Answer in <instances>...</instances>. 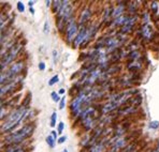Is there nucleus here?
I'll return each instance as SVG.
<instances>
[{
  "label": "nucleus",
  "instance_id": "nucleus-1",
  "mask_svg": "<svg viewBox=\"0 0 159 152\" xmlns=\"http://www.w3.org/2000/svg\"><path fill=\"white\" fill-rule=\"evenodd\" d=\"M28 108L20 106L18 108H15L11 111L8 116L4 118V121H2L1 124V132L2 133H10L20 124L22 121L26 120L28 116Z\"/></svg>",
  "mask_w": 159,
  "mask_h": 152
},
{
  "label": "nucleus",
  "instance_id": "nucleus-2",
  "mask_svg": "<svg viewBox=\"0 0 159 152\" xmlns=\"http://www.w3.org/2000/svg\"><path fill=\"white\" fill-rule=\"evenodd\" d=\"M34 131V123H27V124L23 125L20 128L13 133H10L4 137L3 141L9 145H20V142L25 141L28 137L32 135Z\"/></svg>",
  "mask_w": 159,
  "mask_h": 152
},
{
  "label": "nucleus",
  "instance_id": "nucleus-3",
  "mask_svg": "<svg viewBox=\"0 0 159 152\" xmlns=\"http://www.w3.org/2000/svg\"><path fill=\"white\" fill-rule=\"evenodd\" d=\"M22 45L20 44H14L11 47H9V50L4 53V55H2L1 57V71L3 72V69L7 67L8 64L12 63L13 60L15 59V57L18 55Z\"/></svg>",
  "mask_w": 159,
  "mask_h": 152
},
{
  "label": "nucleus",
  "instance_id": "nucleus-4",
  "mask_svg": "<svg viewBox=\"0 0 159 152\" xmlns=\"http://www.w3.org/2000/svg\"><path fill=\"white\" fill-rule=\"evenodd\" d=\"M80 29V26L78 23L75 22L73 17H71L68 20V24L65 29V38H66V42L68 44H71L73 42L74 38L76 37Z\"/></svg>",
  "mask_w": 159,
  "mask_h": 152
},
{
  "label": "nucleus",
  "instance_id": "nucleus-5",
  "mask_svg": "<svg viewBox=\"0 0 159 152\" xmlns=\"http://www.w3.org/2000/svg\"><path fill=\"white\" fill-rule=\"evenodd\" d=\"M86 33H87V27H86L85 25L80 26L78 34H76V37L74 38L73 42H72V46H73L74 48H76L78 46H80L82 43H83V41L85 40Z\"/></svg>",
  "mask_w": 159,
  "mask_h": 152
},
{
  "label": "nucleus",
  "instance_id": "nucleus-6",
  "mask_svg": "<svg viewBox=\"0 0 159 152\" xmlns=\"http://www.w3.org/2000/svg\"><path fill=\"white\" fill-rule=\"evenodd\" d=\"M141 37L143 38L144 40H147V41H152L155 37V33H154V30H153V27H152L149 24H143L141 27Z\"/></svg>",
  "mask_w": 159,
  "mask_h": 152
},
{
  "label": "nucleus",
  "instance_id": "nucleus-7",
  "mask_svg": "<svg viewBox=\"0 0 159 152\" xmlns=\"http://www.w3.org/2000/svg\"><path fill=\"white\" fill-rule=\"evenodd\" d=\"M138 20V15H134V16H130L129 20L127 22V24H126L125 26H123V27L120 28V33L123 34H126V33H129L130 31L132 30L133 28V25L135 24V22H137Z\"/></svg>",
  "mask_w": 159,
  "mask_h": 152
},
{
  "label": "nucleus",
  "instance_id": "nucleus-8",
  "mask_svg": "<svg viewBox=\"0 0 159 152\" xmlns=\"http://www.w3.org/2000/svg\"><path fill=\"white\" fill-rule=\"evenodd\" d=\"M119 105L114 101H109L104 105H102L101 107V114H111L112 111H114L115 109H117Z\"/></svg>",
  "mask_w": 159,
  "mask_h": 152
},
{
  "label": "nucleus",
  "instance_id": "nucleus-9",
  "mask_svg": "<svg viewBox=\"0 0 159 152\" xmlns=\"http://www.w3.org/2000/svg\"><path fill=\"white\" fill-rule=\"evenodd\" d=\"M92 16V10L89 8H85L83 11L81 12L80 15V20H79V26H84L86 23L88 22L89 17Z\"/></svg>",
  "mask_w": 159,
  "mask_h": 152
},
{
  "label": "nucleus",
  "instance_id": "nucleus-10",
  "mask_svg": "<svg viewBox=\"0 0 159 152\" xmlns=\"http://www.w3.org/2000/svg\"><path fill=\"white\" fill-rule=\"evenodd\" d=\"M130 18V15H128V14H124V15H121L120 17H117L115 18L114 20H112L111 22V26H113V27H119V26H125L127 24V22L129 20Z\"/></svg>",
  "mask_w": 159,
  "mask_h": 152
},
{
  "label": "nucleus",
  "instance_id": "nucleus-11",
  "mask_svg": "<svg viewBox=\"0 0 159 152\" xmlns=\"http://www.w3.org/2000/svg\"><path fill=\"white\" fill-rule=\"evenodd\" d=\"M107 144L104 142V139H99L95 145L90 148L89 152H103Z\"/></svg>",
  "mask_w": 159,
  "mask_h": 152
},
{
  "label": "nucleus",
  "instance_id": "nucleus-12",
  "mask_svg": "<svg viewBox=\"0 0 159 152\" xmlns=\"http://www.w3.org/2000/svg\"><path fill=\"white\" fill-rule=\"evenodd\" d=\"M126 138H124V137H120V138H118L116 141H114L113 144H112L111 146V149H110V151L111 152H116L118 151L120 148H123V146L126 144Z\"/></svg>",
  "mask_w": 159,
  "mask_h": 152
},
{
  "label": "nucleus",
  "instance_id": "nucleus-13",
  "mask_svg": "<svg viewBox=\"0 0 159 152\" xmlns=\"http://www.w3.org/2000/svg\"><path fill=\"white\" fill-rule=\"evenodd\" d=\"M137 8H138V4H137V2H135V1L128 2V4H127L128 15H130V16L135 15V13H137Z\"/></svg>",
  "mask_w": 159,
  "mask_h": 152
},
{
  "label": "nucleus",
  "instance_id": "nucleus-14",
  "mask_svg": "<svg viewBox=\"0 0 159 152\" xmlns=\"http://www.w3.org/2000/svg\"><path fill=\"white\" fill-rule=\"evenodd\" d=\"M4 152H28L26 149L20 147V145H9V148Z\"/></svg>",
  "mask_w": 159,
  "mask_h": 152
},
{
  "label": "nucleus",
  "instance_id": "nucleus-15",
  "mask_svg": "<svg viewBox=\"0 0 159 152\" xmlns=\"http://www.w3.org/2000/svg\"><path fill=\"white\" fill-rule=\"evenodd\" d=\"M61 7H62V1H60V0H56V1H53L52 12L57 15V14L59 13L60 9H61Z\"/></svg>",
  "mask_w": 159,
  "mask_h": 152
},
{
  "label": "nucleus",
  "instance_id": "nucleus-16",
  "mask_svg": "<svg viewBox=\"0 0 159 152\" xmlns=\"http://www.w3.org/2000/svg\"><path fill=\"white\" fill-rule=\"evenodd\" d=\"M30 101H31V93L27 92L26 97H25L24 100L22 101V106L25 107V108H28V106L30 105Z\"/></svg>",
  "mask_w": 159,
  "mask_h": 152
},
{
  "label": "nucleus",
  "instance_id": "nucleus-17",
  "mask_svg": "<svg viewBox=\"0 0 159 152\" xmlns=\"http://www.w3.org/2000/svg\"><path fill=\"white\" fill-rule=\"evenodd\" d=\"M113 10H114V9L112 8V7H110V8H107L106 10H104L103 15H102V20H103V22H106V20L110 17V16H112V14H113Z\"/></svg>",
  "mask_w": 159,
  "mask_h": 152
},
{
  "label": "nucleus",
  "instance_id": "nucleus-18",
  "mask_svg": "<svg viewBox=\"0 0 159 152\" xmlns=\"http://www.w3.org/2000/svg\"><path fill=\"white\" fill-rule=\"evenodd\" d=\"M140 56V53L138 50H133V51H130L129 54H128V59H129L130 62H133L135 59H138Z\"/></svg>",
  "mask_w": 159,
  "mask_h": 152
},
{
  "label": "nucleus",
  "instance_id": "nucleus-19",
  "mask_svg": "<svg viewBox=\"0 0 159 152\" xmlns=\"http://www.w3.org/2000/svg\"><path fill=\"white\" fill-rule=\"evenodd\" d=\"M46 144H48V146L50 147V148H54L56 145V139L54 138L52 135H50V136L46 137Z\"/></svg>",
  "mask_w": 159,
  "mask_h": 152
},
{
  "label": "nucleus",
  "instance_id": "nucleus-20",
  "mask_svg": "<svg viewBox=\"0 0 159 152\" xmlns=\"http://www.w3.org/2000/svg\"><path fill=\"white\" fill-rule=\"evenodd\" d=\"M151 12H152L153 15H156V14L158 13V4H157V2H155V1L151 2Z\"/></svg>",
  "mask_w": 159,
  "mask_h": 152
},
{
  "label": "nucleus",
  "instance_id": "nucleus-21",
  "mask_svg": "<svg viewBox=\"0 0 159 152\" xmlns=\"http://www.w3.org/2000/svg\"><path fill=\"white\" fill-rule=\"evenodd\" d=\"M56 120H57V114H56V111H54L52 114V116H51V121H50V125L52 128H54L56 125Z\"/></svg>",
  "mask_w": 159,
  "mask_h": 152
},
{
  "label": "nucleus",
  "instance_id": "nucleus-22",
  "mask_svg": "<svg viewBox=\"0 0 159 152\" xmlns=\"http://www.w3.org/2000/svg\"><path fill=\"white\" fill-rule=\"evenodd\" d=\"M51 98H52L53 101L55 102V103L60 102V100H61V98H59V94H58L56 91H53V92L51 93Z\"/></svg>",
  "mask_w": 159,
  "mask_h": 152
},
{
  "label": "nucleus",
  "instance_id": "nucleus-23",
  "mask_svg": "<svg viewBox=\"0 0 159 152\" xmlns=\"http://www.w3.org/2000/svg\"><path fill=\"white\" fill-rule=\"evenodd\" d=\"M58 80H59V76L56 74V75H54L52 78L48 80V86H53V85H55L56 83H58Z\"/></svg>",
  "mask_w": 159,
  "mask_h": 152
},
{
  "label": "nucleus",
  "instance_id": "nucleus-24",
  "mask_svg": "<svg viewBox=\"0 0 159 152\" xmlns=\"http://www.w3.org/2000/svg\"><path fill=\"white\" fill-rule=\"evenodd\" d=\"M16 7H17V11L20 13H23L25 11V7H24V3H23L22 1H18L17 4H16Z\"/></svg>",
  "mask_w": 159,
  "mask_h": 152
},
{
  "label": "nucleus",
  "instance_id": "nucleus-25",
  "mask_svg": "<svg viewBox=\"0 0 159 152\" xmlns=\"http://www.w3.org/2000/svg\"><path fill=\"white\" fill-rule=\"evenodd\" d=\"M64 128H65V123L64 122H59L57 125V133L58 134H62L64 132Z\"/></svg>",
  "mask_w": 159,
  "mask_h": 152
},
{
  "label": "nucleus",
  "instance_id": "nucleus-26",
  "mask_svg": "<svg viewBox=\"0 0 159 152\" xmlns=\"http://www.w3.org/2000/svg\"><path fill=\"white\" fill-rule=\"evenodd\" d=\"M159 128V122L158 121H151V123H149V128H153V130H155V128Z\"/></svg>",
  "mask_w": 159,
  "mask_h": 152
},
{
  "label": "nucleus",
  "instance_id": "nucleus-27",
  "mask_svg": "<svg viewBox=\"0 0 159 152\" xmlns=\"http://www.w3.org/2000/svg\"><path fill=\"white\" fill-rule=\"evenodd\" d=\"M43 31H44V33H48V32H50V23H48V20H46V22L44 23Z\"/></svg>",
  "mask_w": 159,
  "mask_h": 152
},
{
  "label": "nucleus",
  "instance_id": "nucleus-28",
  "mask_svg": "<svg viewBox=\"0 0 159 152\" xmlns=\"http://www.w3.org/2000/svg\"><path fill=\"white\" fill-rule=\"evenodd\" d=\"M65 105H66V98H65V95H64V97L61 98V100H60V102H59V109H64Z\"/></svg>",
  "mask_w": 159,
  "mask_h": 152
},
{
  "label": "nucleus",
  "instance_id": "nucleus-29",
  "mask_svg": "<svg viewBox=\"0 0 159 152\" xmlns=\"http://www.w3.org/2000/svg\"><path fill=\"white\" fill-rule=\"evenodd\" d=\"M57 59H58V53L56 50H53V62L54 64H56V62H57Z\"/></svg>",
  "mask_w": 159,
  "mask_h": 152
},
{
  "label": "nucleus",
  "instance_id": "nucleus-30",
  "mask_svg": "<svg viewBox=\"0 0 159 152\" xmlns=\"http://www.w3.org/2000/svg\"><path fill=\"white\" fill-rule=\"evenodd\" d=\"M148 13L147 12H144L143 13V22H144V24H148Z\"/></svg>",
  "mask_w": 159,
  "mask_h": 152
},
{
  "label": "nucleus",
  "instance_id": "nucleus-31",
  "mask_svg": "<svg viewBox=\"0 0 159 152\" xmlns=\"http://www.w3.org/2000/svg\"><path fill=\"white\" fill-rule=\"evenodd\" d=\"M66 139H67V136H60L59 138L57 139V142L59 145H61V144H64V142L66 141Z\"/></svg>",
  "mask_w": 159,
  "mask_h": 152
},
{
  "label": "nucleus",
  "instance_id": "nucleus-32",
  "mask_svg": "<svg viewBox=\"0 0 159 152\" xmlns=\"http://www.w3.org/2000/svg\"><path fill=\"white\" fill-rule=\"evenodd\" d=\"M38 67H39L40 71H44V70H45V63H44V62H40Z\"/></svg>",
  "mask_w": 159,
  "mask_h": 152
},
{
  "label": "nucleus",
  "instance_id": "nucleus-33",
  "mask_svg": "<svg viewBox=\"0 0 159 152\" xmlns=\"http://www.w3.org/2000/svg\"><path fill=\"white\" fill-rule=\"evenodd\" d=\"M52 136L54 137L55 139H58V133H56V131H52Z\"/></svg>",
  "mask_w": 159,
  "mask_h": 152
},
{
  "label": "nucleus",
  "instance_id": "nucleus-34",
  "mask_svg": "<svg viewBox=\"0 0 159 152\" xmlns=\"http://www.w3.org/2000/svg\"><path fill=\"white\" fill-rule=\"evenodd\" d=\"M152 152H159V140L157 142V146H156V148L154 149V150H152Z\"/></svg>",
  "mask_w": 159,
  "mask_h": 152
},
{
  "label": "nucleus",
  "instance_id": "nucleus-35",
  "mask_svg": "<svg viewBox=\"0 0 159 152\" xmlns=\"http://www.w3.org/2000/svg\"><path fill=\"white\" fill-rule=\"evenodd\" d=\"M65 92H66V90H65L64 88L59 89V91H58V94H65Z\"/></svg>",
  "mask_w": 159,
  "mask_h": 152
},
{
  "label": "nucleus",
  "instance_id": "nucleus-36",
  "mask_svg": "<svg viewBox=\"0 0 159 152\" xmlns=\"http://www.w3.org/2000/svg\"><path fill=\"white\" fill-rule=\"evenodd\" d=\"M34 1H29V2H28V6H29V8H34Z\"/></svg>",
  "mask_w": 159,
  "mask_h": 152
},
{
  "label": "nucleus",
  "instance_id": "nucleus-37",
  "mask_svg": "<svg viewBox=\"0 0 159 152\" xmlns=\"http://www.w3.org/2000/svg\"><path fill=\"white\" fill-rule=\"evenodd\" d=\"M45 3H46V7H52V4H51V3H53V2L48 0V1H45Z\"/></svg>",
  "mask_w": 159,
  "mask_h": 152
},
{
  "label": "nucleus",
  "instance_id": "nucleus-38",
  "mask_svg": "<svg viewBox=\"0 0 159 152\" xmlns=\"http://www.w3.org/2000/svg\"><path fill=\"white\" fill-rule=\"evenodd\" d=\"M29 11H30V13H31V14H34V8H29Z\"/></svg>",
  "mask_w": 159,
  "mask_h": 152
},
{
  "label": "nucleus",
  "instance_id": "nucleus-39",
  "mask_svg": "<svg viewBox=\"0 0 159 152\" xmlns=\"http://www.w3.org/2000/svg\"><path fill=\"white\" fill-rule=\"evenodd\" d=\"M61 152H69V151H68V150H67V149H64V150H62Z\"/></svg>",
  "mask_w": 159,
  "mask_h": 152
},
{
  "label": "nucleus",
  "instance_id": "nucleus-40",
  "mask_svg": "<svg viewBox=\"0 0 159 152\" xmlns=\"http://www.w3.org/2000/svg\"><path fill=\"white\" fill-rule=\"evenodd\" d=\"M107 152H111V151H107Z\"/></svg>",
  "mask_w": 159,
  "mask_h": 152
}]
</instances>
